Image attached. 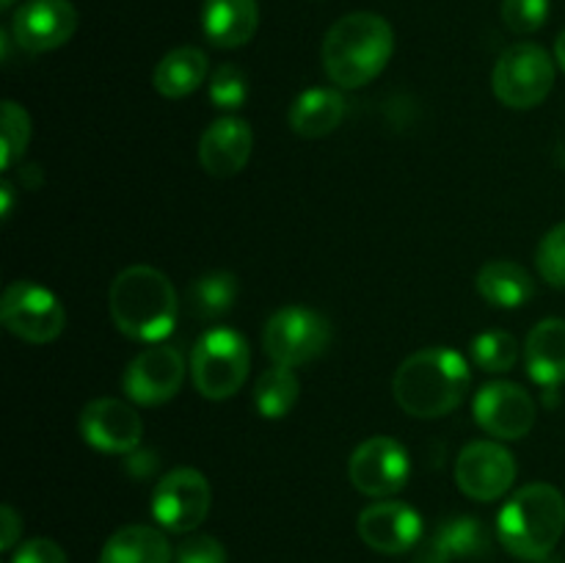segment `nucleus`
<instances>
[{"mask_svg": "<svg viewBox=\"0 0 565 563\" xmlns=\"http://www.w3.org/2000/svg\"><path fill=\"white\" fill-rule=\"evenodd\" d=\"M469 364L452 348L412 353L392 379L397 406L412 417L436 419L456 412L469 392Z\"/></svg>", "mask_w": 565, "mask_h": 563, "instance_id": "f257e3e1", "label": "nucleus"}, {"mask_svg": "<svg viewBox=\"0 0 565 563\" xmlns=\"http://www.w3.org/2000/svg\"><path fill=\"white\" fill-rule=\"evenodd\" d=\"M395 53V31L373 11L340 17L323 39V70L340 88H362L381 75Z\"/></svg>", "mask_w": 565, "mask_h": 563, "instance_id": "f03ea898", "label": "nucleus"}, {"mask_svg": "<svg viewBox=\"0 0 565 563\" xmlns=\"http://www.w3.org/2000/svg\"><path fill=\"white\" fill-rule=\"evenodd\" d=\"M108 309L121 334L138 342H158L174 329V285L152 265H130L110 285Z\"/></svg>", "mask_w": 565, "mask_h": 563, "instance_id": "7ed1b4c3", "label": "nucleus"}, {"mask_svg": "<svg viewBox=\"0 0 565 563\" xmlns=\"http://www.w3.org/2000/svg\"><path fill=\"white\" fill-rule=\"evenodd\" d=\"M565 530V497L552 484H527L502 506L497 535L511 555L544 561Z\"/></svg>", "mask_w": 565, "mask_h": 563, "instance_id": "20e7f679", "label": "nucleus"}, {"mask_svg": "<svg viewBox=\"0 0 565 563\" xmlns=\"http://www.w3.org/2000/svg\"><path fill=\"white\" fill-rule=\"evenodd\" d=\"M248 364H252V353H248V342L241 331L226 329V326L210 329L193 346V386L207 401H226V397L237 395L241 386L246 384Z\"/></svg>", "mask_w": 565, "mask_h": 563, "instance_id": "39448f33", "label": "nucleus"}, {"mask_svg": "<svg viewBox=\"0 0 565 563\" xmlns=\"http://www.w3.org/2000/svg\"><path fill=\"white\" fill-rule=\"evenodd\" d=\"M497 99L508 108L527 110L544 103L555 86V64L541 44L519 42L500 55L491 75Z\"/></svg>", "mask_w": 565, "mask_h": 563, "instance_id": "423d86ee", "label": "nucleus"}, {"mask_svg": "<svg viewBox=\"0 0 565 563\" xmlns=\"http://www.w3.org/2000/svg\"><path fill=\"white\" fill-rule=\"evenodd\" d=\"M331 340V326L318 309L285 307L270 315L263 331L265 353L281 368H298L326 351Z\"/></svg>", "mask_w": 565, "mask_h": 563, "instance_id": "0eeeda50", "label": "nucleus"}, {"mask_svg": "<svg viewBox=\"0 0 565 563\" xmlns=\"http://www.w3.org/2000/svg\"><path fill=\"white\" fill-rule=\"evenodd\" d=\"M0 320L20 340L44 346L61 337L66 326V312L58 298L47 287L31 279L11 282L0 301Z\"/></svg>", "mask_w": 565, "mask_h": 563, "instance_id": "6e6552de", "label": "nucleus"}, {"mask_svg": "<svg viewBox=\"0 0 565 563\" xmlns=\"http://www.w3.org/2000/svg\"><path fill=\"white\" fill-rule=\"evenodd\" d=\"M213 491L199 469L182 467L163 475L152 491V517L169 533H193L207 519Z\"/></svg>", "mask_w": 565, "mask_h": 563, "instance_id": "1a4fd4ad", "label": "nucleus"}, {"mask_svg": "<svg viewBox=\"0 0 565 563\" xmlns=\"http://www.w3.org/2000/svg\"><path fill=\"white\" fill-rule=\"evenodd\" d=\"M412 475L408 450L392 436H370L353 450L348 478L353 489L367 497H392L406 486Z\"/></svg>", "mask_w": 565, "mask_h": 563, "instance_id": "9d476101", "label": "nucleus"}, {"mask_svg": "<svg viewBox=\"0 0 565 563\" xmlns=\"http://www.w3.org/2000/svg\"><path fill=\"white\" fill-rule=\"evenodd\" d=\"M516 480V458L500 442H472L458 453L456 484L469 500L494 502Z\"/></svg>", "mask_w": 565, "mask_h": 563, "instance_id": "9b49d317", "label": "nucleus"}, {"mask_svg": "<svg viewBox=\"0 0 565 563\" xmlns=\"http://www.w3.org/2000/svg\"><path fill=\"white\" fill-rule=\"evenodd\" d=\"M185 359L174 346H149L127 364L125 392L138 406H160L180 392Z\"/></svg>", "mask_w": 565, "mask_h": 563, "instance_id": "f8f14e48", "label": "nucleus"}, {"mask_svg": "<svg viewBox=\"0 0 565 563\" xmlns=\"http://www.w3.org/2000/svg\"><path fill=\"white\" fill-rule=\"evenodd\" d=\"M475 419L497 439H522L535 425V401L522 384L491 381L475 395Z\"/></svg>", "mask_w": 565, "mask_h": 563, "instance_id": "ddd939ff", "label": "nucleus"}, {"mask_svg": "<svg viewBox=\"0 0 565 563\" xmlns=\"http://www.w3.org/2000/svg\"><path fill=\"white\" fill-rule=\"evenodd\" d=\"M77 31V11L70 0H28L14 11L11 33L25 53H50Z\"/></svg>", "mask_w": 565, "mask_h": 563, "instance_id": "4468645a", "label": "nucleus"}, {"mask_svg": "<svg viewBox=\"0 0 565 563\" xmlns=\"http://www.w3.org/2000/svg\"><path fill=\"white\" fill-rule=\"evenodd\" d=\"M81 436L99 453H127L141 445L143 423L130 403L119 397H97L81 412Z\"/></svg>", "mask_w": 565, "mask_h": 563, "instance_id": "2eb2a0df", "label": "nucleus"}, {"mask_svg": "<svg viewBox=\"0 0 565 563\" xmlns=\"http://www.w3.org/2000/svg\"><path fill=\"white\" fill-rule=\"evenodd\" d=\"M359 535L381 555H401L423 539V517L408 502H373L359 513Z\"/></svg>", "mask_w": 565, "mask_h": 563, "instance_id": "dca6fc26", "label": "nucleus"}, {"mask_svg": "<svg viewBox=\"0 0 565 563\" xmlns=\"http://www.w3.org/2000/svg\"><path fill=\"white\" fill-rule=\"evenodd\" d=\"M252 147V125L237 116H221L199 138V163L210 177H235L246 169Z\"/></svg>", "mask_w": 565, "mask_h": 563, "instance_id": "f3484780", "label": "nucleus"}, {"mask_svg": "<svg viewBox=\"0 0 565 563\" xmlns=\"http://www.w3.org/2000/svg\"><path fill=\"white\" fill-rule=\"evenodd\" d=\"M491 552V533L480 519L452 517L419 544L414 563H456Z\"/></svg>", "mask_w": 565, "mask_h": 563, "instance_id": "a211bd4d", "label": "nucleus"}, {"mask_svg": "<svg viewBox=\"0 0 565 563\" xmlns=\"http://www.w3.org/2000/svg\"><path fill=\"white\" fill-rule=\"evenodd\" d=\"M259 28L257 0H204L202 31L221 50L243 47Z\"/></svg>", "mask_w": 565, "mask_h": 563, "instance_id": "6ab92c4d", "label": "nucleus"}, {"mask_svg": "<svg viewBox=\"0 0 565 563\" xmlns=\"http://www.w3.org/2000/svg\"><path fill=\"white\" fill-rule=\"evenodd\" d=\"M524 364L530 379L544 390H557L565 381V320L546 318L524 342Z\"/></svg>", "mask_w": 565, "mask_h": 563, "instance_id": "aec40b11", "label": "nucleus"}, {"mask_svg": "<svg viewBox=\"0 0 565 563\" xmlns=\"http://www.w3.org/2000/svg\"><path fill=\"white\" fill-rule=\"evenodd\" d=\"M169 539L149 524H125L105 541L99 563H171Z\"/></svg>", "mask_w": 565, "mask_h": 563, "instance_id": "412c9836", "label": "nucleus"}, {"mask_svg": "<svg viewBox=\"0 0 565 563\" xmlns=\"http://www.w3.org/2000/svg\"><path fill=\"white\" fill-rule=\"evenodd\" d=\"M345 119V97L334 88H309L292 103L290 121L292 132L301 138H323L334 132Z\"/></svg>", "mask_w": 565, "mask_h": 563, "instance_id": "4be33fe9", "label": "nucleus"}, {"mask_svg": "<svg viewBox=\"0 0 565 563\" xmlns=\"http://www.w3.org/2000/svg\"><path fill=\"white\" fill-rule=\"evenodd\" d=\"M210 70L207 55L199 47H177L171 53H166L160 59V64L154 66L152 83L158 88V94L169 99H182L188 94L196 92L204 83Z\"/></svg>", "mask_w": 565, "mask_h": 563, "instance_id": "5701e85b", "label": "nucleus"}, {"mask_svg": "<svg viewBox=\"0 0 565 563\" xmlns=\"http://www.w3.org/2000/svg\"><path fill=\"white\" fill-rule=\"evenodd\" d=\"M478 293L491 307L516 309L533 298V279L513 259H491L478 270Z\"/></svg>", "mask_w": 565, "mask_h": 563, "instance_id": "b1692460", "label": "nucleus"}, {"mask_svg": "<svg viewBox=\"0 0 565 563\" xmlns=\"http://www.w3.org/2000/svg\"><path fill=\"white\" fill-rule=\"evenodd\" d=\"M298 392H301V384H298V375L292 373V368L274 364L254 384V406H257L259 417L281 419L298 403Z\"/></svg>", "mask_w": 565, "mask_h": 563, "instance_id": "393cba45", "label": "nucleus"}, {"mask_svg": "<svg viewBox=\"0 0 565 563\" xmlns=\"http://www.w3.org/2000/svg\"><path fill=\"white\" fill-rule=\"evenodd\" d=\"M237 293H241V285H237V276L230 274V270H213V274L202 276L191 285V307L193 315L204 320L224 318L237 301Z\"/></svg>", "mask_w": 565, "mask_h": 563, "instance_id": "a878e982", "label": "nucleus"}, {"mask_svg": "<svg viewBox=\"0 0 565 563\" xmlns=\"http://www.w3.org/2000/svg\"><path fill=\"white\" fill-rule=\"evenodd\" d=\"M472 359L486 373H505V370H513V364L519 359L516 337L508 334V331H486V334H478L472 342Z\"/></svg>", "mask_w": 565, "mask_h": 563, "instance_id": "bb28decb", "label": "nucleus"}, {"mask_svg": "<svg viewBox=\"0 0 565 563\" xmlns=\"http://www.w3.org/2000/svg\"><path fill=\"white\" fill-rule=\"evenodd\" d=\"M0 132H3V149H0V166L9 171L17 160L25 155L28 141H31V116L14 99L3 103V116H0Z\"/></svg>", "mask_w": 565, "mask_h": 563, "instance_id": "cd10ccee", "label": "nucleus"}, {"mask_svg": "<svg viewBox=\"0 0 565 563\" xmlns=\"http://www.w3.org/2000/svg\"><path fill=\"white\" fill-rule=\"evenodd\" d=\"M248 97V77L237 64H221L210 75V99L221 110H237Z\"/></svg>", "mask_w": 565, "mask_h": 563, "instance_id": "c85d7f7f", "label": "nucleus"}, {"mask_svg": "<svg viewBox=\"0 0 565 563\" xmlns=\"http://www.w3.org/2000/svg\"><path fill=\"white\" fill-rule=\"evenodd\" d=\"M535 265L544 282L552 287H565V221L546 232L535 254Z\"/></svg>", "mask_w": 565, "mask_h": 563, "instance_id": "c756f323", "label": "nucleus"}, {"mask_svg": "<svg viewBox=\"0 0 565 563\" xmlns=\"http://www.w3.org/2000/svg\"><path fill=\"white\" fill-rule=\"evenodd\" d=\"M550 17V0H502V22L513 33H535Z\"/></svg>", "mask_w": 565, "mask_h": 563, "instance_id": "7c9ffc66", "label": "nucleus"}, {"mask_svg": "<svg viewBox=\"0 0 565 563\" xmlns=\"http://www.w3.org/2000/svg\"><path fill=\"white\" fill-rule=\"evenodd\" d=\"M177 563H226V550L218 539L207 533H193L177 546Z\"/></svg>", "mask_w": 565, "mask_h": 563, "instance_id": "2f4dec72", "label": "nucleus"}, {"mask_svg": "<svg viewBox=\"0 0 565 563\" xmlns=\"http://www.w3.org/2000/svg\"><path fill=\"white\" fill-rule=\"evenodd\" d=\"M11 563H70L66 552L53 539H31L17 546Z\"/></svg>", "mask_w": 565, "mask_h": 563, "instance_id": "473e14b6", "label": "nucleus"}, {"mask_svg": "<svg viewBox=\"0 0 565 563\" xmlns=\"http://www.w3.org/2000/svg\"><path fill=\"white\" fill-rule=\"evenodd\" d=\"M0 522H3L0 524V528H3V535H0V550H11L22 533V519L17 517L14 508L3 506V511H0Z\"/></svg>", "mask_w": 565, "mask_h": 563, "instance_id": "72a5a7b5", "label": "nucleus"}, {"mask_svg": "<svg viewBox=\"0 0 565 563\" xmlns=\"http://www.w3.org/2000/svg\"><path fill=\"white\" fill-rule=\"evenodd\" d=\"M127 469L132 472V478H149V475L158 469V456L152 450H132L127 453Z\"/></svg>", "mask_w": 565, "mask_h": 563, "instance_id": "f704fd0d", "label": "nucleus"}, {"mask_svg": "<svg viewBox=\"0 0 565 563\" xmlns=\"http://www.w3.org/2000/svg\"><path fill=\"white\" fill-rule=\"evenodd\" d=\"M0 196H3V219H9V215H11V202H14V188H11L9 180H6L3 185H0Z\"/></svg>", "mask_w": 565, "mask_h": 563, "instance_id": "c9c22d12", "label": "nucleus"}, {"mask_svg": "<svg viewBox=\"0 0 565 563\" xmlns=\"http://www.w3.org/2000/svg\"><path fill=\"white\" fill-rule=\"evenodd\" d=\"M555 61L563 66V72H565V31L557 36V42H555Z\"/></svg>", "mask_w": 565, "mask_h": 563, "instance_id": "e433bc0d", "label": "nucleus"}, {"mask_svg": "<svg viewBox=\"0 0 565 563\" xmlns=\"http://www.w3.org/2000/svg\"><path fill=\"white\" fill-rule=\"evenodd\" d=\"M14 6V0H0V9H11Z\"/></svg>", "mask_w": 565, "mask_h": 563, "instance_id": "4c0bfd02", "label": "nucleus"}]
</instances>
